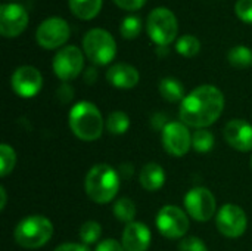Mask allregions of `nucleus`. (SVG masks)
Here are the masks:
<instances>
[{"label": "nucleus", "instance_id": "f257e3e1", "mask_svg": "<svg viewBox=\"0 0 252 251\" xmlns=\"http://www.w3.org/2000/svg\"><path fill=\"white\" fill-rule=\"evenodd\" d=\"M224 109V96L220 89L204 84L193 89L180 104V120L186 126L205 129L214 124Z\"/></svg>", "mask_w": 252, "mask_h": 251}, {"label": "nucleus", "instance_id": "f03ea898", "mask_svg": "<svg viewBox=\"0 0 252 251\" xmlns=\"http://www.w3.org/2000/svg\"><path fill=\"white\" fill-rule=\"evenodd\" d=\"M120 175L109 164H96L93 166L84 180V188L87 197L96 204L111 203L120 189Z\"/></svg>", "mask_w": 252, "mask_h": 251}, {"label": "nucleus", "instance_id": "7ed1b4c3", "mask_svg": "<svg viewBox=\"0 0 252 251\" xmlns=\"http://www.w3.org/2000/svg\"><path fill=\"white\" fill-rule=\"evenodd\" d=\"M71 132L81 141L92 142L102 136L105 121L99 108L87 101L75 104L68 114Z\"/></svg>", "mask_w": 252, "mask_h": 251}, {"label": "nucleus", "instance_id": "20e7f679", "mask_svg": "<svg viewBox=\"0 0 252 251\" xmlns=\"http://www.w3.org/2000/svg\"><path fill=\"white\" fill-rule=\"evenodd\" d=\"M53 235V225L52 222L40 215H32L22 219L13 232L15 241L18 246L35 250L46 246Z\"/></svg>", "mask_w": 252, "mask_h": 251}, {"label": "nucleus", "instance_id": "39448f33", "mask_svg": "<svg viewBox=\"0 0 252 251\" xmlns=\"http://www.w3.org/2000/svg\"><path fill=\"white\" fill-rule=\"evenodd\" d=\"M83 50L94 65H108L117 55V43L103 28H92L83 38Z\"/></svg>", "mask_w": 252, "mask_h": 251}, {"label": "nucleus", "instance_id": "423d86ee", "mask_svg": "<svg viewBox=\"0 0 252 251\" xmlns=\"http://www.w3.org/2000/svg\"><path fill=\"white\" fill-rule=\"evenodd\" d=\"M146 31L157 46H168L177 37L179 22L176 15L167 7L154 9L146 19Z\"/></svg>", "mask_w": 252, "mask_h": 251}, {"label": "nucleus", "instance_id": "0eeeda50", "mask_svg": "<svg viewBox=\"0 0 252 251\" xmlns=\"http://www.w3.org/2000/svg\"><path fill=\"white\" fill-rule=\"evenodd\" d=\"M159 234L168 240L185 238L189 231V217L177 206H164L155 219Z\"/></svg>", "mask_w": 252, "mask_h": 251}, {"label": "nucleus", "instance_id": "6e6552de", "mask_svg": "<svg viewBox=\"0 0 252 251\" xmlns=\"http://www.w3.org/2000/svg\"><path fill=\"white\" fill-rule=\"evenodd\" d=\"M185 209L198 222H208L216 215V197L208 188L196 186L185 195Z\"/></svg>", "mask_w": 252, "mask_h": 251}, {"label": "nucleus", "instance_id": "1a4fd4ad", "mask_svg": "<svg viewBox=\"0 0 252 251\" xmlns=\"http://www.w3.org/2000/svg\"><path fill=\"white\" fill-rule=\"evenodd\" d=\"M69 36H71V30L68 22L59 16H52L44 19L38 25L35 33L37 43L47 50L63 46L68 41Z\"/></svg>", "mask_w": 252, "mask_h": 251}, {"label": "nucleus", "instance_id": "9d476101", "mask_svg": "<svg viewBox=\"0 0 252 251\" xmlns=\"http://www.w3.org/2000/svg\"><path fill=\"white\" fill-rule=\"evenodd\" d=\"M83 68L84 56L77 46H65L53 58V72L63 83L77 78Z\"/></svg>", "mask_w": 252, "mask_h": 251}, {"label": "nucleus", "instance_id": "9b49d317", "mask_svg": "<svg viewBox=\"0 0 252 251\" xmlns=\"http://www.w3.org/2000/svg\"><path fill=\"white\" fill-rule=\"evenodd\" d=\"M164 149L173 157H183L192 146V135L188 126L182 121H170L161 130Z\"/></svg>", "mask_w": 252, "mask_h": 251}, {"label": "nucleus", "instance_id": "f8f14e48", "mask_svg": "<svg viewBox=\"0 0 252 251\" xmlns=\"http://www.w3.org/2000/svg\"><path fill=\"white\" fill-rule=\"evenodd\" d=\"M216 225L221 235L227 238H239L245 234L248 217L236 204H224L216 215Z\"/></svg>", "mask_w": 252, "mask_h": 251}, {"label": "nucleus", "instance_id": "ddd939ff", "mask_svg": "<svg viewBox=\"0 0 252 251\" xmlns=\"http://www.w3.org/2000/svg\"><path fill=\"white\" fill-rule=\"evenodd\" d=\"M28 25V12L18 3L1 4L0 7V34L12 38L18 37Z\"/></svg>", "mask_w": 252, "mask_h": 251}, {"label": "nucleus", "instance_id": "4468645a", "mask_svg": "<svg viewBox=\"0 0 252 251\" xmlns=\"http://www.w3.org/2000/svg\"><path fill=\"white\" fill-rule=\"evenodd\" d=\"M10 86L13 92L21 98L35 96L43 86V77L40 71L31 65H22L15 70L10 78Z\"/></svg>", "mask_w": 252, "mask_h": 251}, {"label": "nucleus", "instance_id": "2eb2a0df", "mask_svg": "<svg viewBox=\"0 0 252 251\" xmlns=\"http://www.w3.org/2000/svg\"><path fill=\"white\" fill-rule=\"evenodd\" d=\"M224 139L236 151L241 152H248L252 151V124L242 120V118H235L230 120L224 126Z\"/></svg>", "mask_w": 252, "mask_h": 251}, {"label": "nucleus", "instance_id": "dca6fc26", "mask_svg": "<svg viewBox=\"0 0 252 251\" xmlns=\"http://www.w3.org/2000/svg\"><path fill=\"white\" fill-rule=\"evenodd\" d=\"M151 229L142 222L127 223L123 232V247L126 251H148L151 246Z\"/></svg>", "mask_w": 252, "mask_h": 251}, {"label": "nucleus", "instance_id": "f3484780", "mask_svg": "<svg viewBox=\"0 0 252 251\" xmlns=\"http://www.w3.org/2000/svg\"><path fill=\"white\" fill-rule=\"evenodd\" d=\"M106 80L109 81L111 86L127 90V89H133L134 86H137L140 75H139V71L133 65L120 62V64L112 65L108 70Z\"/></svg>", "mask_w": 252, "mask_h": 251}, {"label": "nucleus", "instance_id": "a211bd4d", "mask_svg": "<svg viewBox=\"0 0 252 251\" xmlns=\"http://www.w3.org/2000/svg\"><path fill=\"white\" fill-rule=\"evenodd\" d=\"M139 182L142 188L149 192L159 191L165 183V172L158 163H148L140 170Z\"/></svg>", "mask_w": 252, "mask_h": 251}, {"label": "nucleus", "instance_id": "6ab92c4d", "mask_svg": "<svg viewBox=\"0 0 252 251\" xmlns=\"http://www.w3.org/2000/svg\"><path fill=\"white\" fill-rule=\"evenodd\" d=\"M102 1L103 0H68L69 10L83 21L93 19L100 12Z\"/></svg>", "mask_w": 252, "mask_h": 251}, {"label": "nucleus", "instance_id": "aec40b11", "mask_svg": "<svg viewBox=\"0 0 252 251\" xmlns=\"http://www.w3.org/2000/svg\"><path fill=\"white\" fill-rule=\"evenodd\" d=\"M159 93L167 102L171 104L183 102V99L186 98L183 84L173 77H165L159 81Z\"/></svg>", "mask_w": 252, "mask_h": 251}, {"label": "nucleus", "instance_id": "412c9836", "mask_svg": "<svg viewBox=\"0 0 252 251\" xmlns=\"http://www.w3.org/2000/svg\"><path fill=\"white\" fill-rule=\"evenodd\" d=\"M227 61L232 67L238 70H245L252 67V50L247 46H235L227 53Z\"/></svg>", "mask_w": 252, "mask_h": 251}, {"label": "nucleus", "instance_id": "4be33fe9", "mask_svg": "<svg viewBox=\"0 0 252 251\" xmlns=\"http://www.w3.org/2000/svg\"><path fill=\"white\" fill-rule=\"evenodd\" d=\"M130 127V117L124 111H114L108 115L106 120V130L114 135L120 136L124 135Z\"/></svg>", "mask_w": 252, "mask_h": 251}, {"label": "nucleus", "instance_id": "5701e85b", "mask_svg": "<svg viewBox=\"0 0 252 251\" xmlns=\"http://www.w3.org/2000/svg\"><path fill=\"white\" fill-rule=\"evenodd\" d=\"M112 212H114L115 219H118L120 222L131 223V222H134L137 210H136L134 203L130 198H120V200L115 201Z\"/></svg>", "mask_w": 252, "mask_h": 251}, {"label": "nucleus", "instance_id": "b1692460", "mask_svg": "<svg viewBox=\"0 0 252 251\" xmlns=\"http://www.w3.org/2000/svg\"><path fill=\"white\" fill-rule=\"evenodd\" d=\"M192 146L196 152H210L214 148V135L207 129H198L192 135Z\"/></svg>", "mask_w": 252, "mask_h": 251}, {"label": "nucleus", "instance_id": "393cba45", "mask_svg": "<svg viewBox=\"0 0 252 251\" xmlns=\"http://www.w3.org/2000/svg\"><path fill=\"white\" fill-rule=\"evenodd\" d=\"M176 50L185 58H193L201 50V41L190 34L182 36L176 43Z\"/></svg>", "mask_w": 252, "mask_h": 251}, {"label": "nucleus", "instance_id": "a878e982", "mask_svg": "<svg viewBox=\"0 0 252 251\" xmlns=\"http://www.w3.org/2000/svg\"><path fill=\"white\" fill-rule=\"evenodd\" d=\"M78 237L83 241L84 246H92L94 243H97L102 237V226L94 222V220H89L84 222L78 231Z\"/></svg>", "mask_w": 252, "mask_h": 251}, {"label": "nucleus", "instance_id": "bb28decb", "mask_svg": "<svg viewBox=\"0 0 252 251\" xmlns=\"http://www.w3.org/2000/svg\"><path fill=\"white\" fill-rule=\"evenodd\" d=\"M15 164H16L15 149L7 143H1L0 145V175H1V178H6L9 173H12V170L15 169Z\"/></svg>", "mask_w": 252, "mask_h": 251}, {"label": "nucleus", "instance_id": "cd10ccee", "mask_svg": "<svg viewBox=\"0 0 252 251\" xmlns=\"http://www.w3.org/2000/svg\"><path fill=\"white\" fill-rule=\"evenodd\" d=\"M140 30H142V19L136 15L126 16L121 22V27H120L121 36L127 40L136 38L140 34Z\"/></svg>", "mask_w": 252, "mask_h": 251}, {"label": "nucleus", "instance_id": "c85d7f7f", "mask_svg": "<svg viewBox=\"0 0 252 251\" xmlns=\"http://www.w3.org/2000/svg\"><path fill=\"white\" fill-rule=\"evenodd\" d=\"M179 251H208V249L201 238L185 237L179 243Z\"/></svg>", "mask_w": 252, "mask_h": 251}, {"label": "nucleus", "instance_id": "c756f323", "mask_svg": "<svg viewBox=\"0 0 252 251\" xmlns=\"http://www.w3.org/2000/svg\"><path fill=\"white\" fill-rule=\"evenodd\" d=\"M235 12L242 22L252 24V0H238Z\"/></svg>", "mask_w": 252, "mask_h": 251}, {"label": "nucleus", "instance_id": "7c9ffc66", "mask_svg": "<svg viewBox=\"0 0 252 251\" xmlns=\"http://www.w3.org/2000/svg\"><path fill=\"white\" fill-rule=\"evenodd\" d=\"M94 251H126L123 244L118 243L117 240H112V238H106L103 241H100L96 247Z\"/></svg>", "mask_w": 252, "mask_h": 251}, {"label": "nucleus", "instance_id": "2f4dec72", "mask_svg": "<svg viewBox=\"0 0 252 251\" xmlns=\"http://www.w3.org/2000/svg\"><path fill=\"white\" fill-rule=\"evenodd\" d=\"M112 1L124 10H139L146 3V0H112Z\"/></svg>", "mask_w": 252, "mask_h": 251}, {"label": "nucleus", "instance_id": "473e14b6", "mask_svg": "<svg viewBox=\"0 0 252 251\" xmlns=\"http://www.w3.org/2000/svg\"><path fill=\"white\" fill-rule=\"evenodd\" d=\"M56 95H58V98H59V101H61L62 104H68V102L72 101V98H74V87L69 86L68 83H63L62 86H59Z\"/></svg>", "mask_w": 252, "mask_h": 251}, {"label": "nucleus", "instance_id": "72a5a7b5", "mask_svg": "<svg viewBox=\"0 0 252 251\" xmlns=\"http://www.w3.org/2000/svg\"><path fill=\"white\" fill-rule=\"evenodd\" d=\"M55 251H90L84 244H75V243H65L58 246Z\"/></svg>", "mask_w": 252, "mask_h": 251}, {"label": "nucleus", "instance_id": "f704fd0d", "mask_svg": "<svg viewBox=\"0 0 252 251\" xmlns=\"http://www.w3.org/2000/svg\"><path fill=\"white\" fill-rule=\"evenodd\" d=\"M133 172H134V169L128 163H124V164H121L118 167V175H120L121 179H130L133 176Z\"/></svg>", "mask_w": 252, "mask_h": 251}, {"label": "nucleus", "instance_id": "c9c22d12", "mask_svg": "<svg viewBox=\"0 0 252 251\" xmlns=\"http://www.w3.org/2000/svg\"><path fill=\"white\" fill-rule=\"evenodd\" d=\"M96 78H97V71L94 70V67L87 68L86 72H84V81H86L87 84H93V83L96 81Z\"/></svg>", "mask_w": 252, "mask_h": 251}, {"label": "nucleus", "instance_id": "e433bc0d", "mask_svg": "<svg viewBox=\"0 0 252 251\" xmlns=\"http://www.w3.org/2000/svg\"><path fill=\"white\" fill-rule=\"evenodd\" d=\"M0 197H1V200H0V210H4V207H6V201H7L4 186H1V188H0Z\"/></svg>", "mask_w": 252, "mask_h": 251}, {"label": "nucleus", "instance_id": "4c0bfd02", "mask_svg": "<svg viewBox=\"0 0 252 251\" xmlns=\"http://www.w3.org/2000/svg\"><path fill=\"white\" fill-rule=\"evenodd\" d=\"M157 52L159 53V56H167L168 55V46H158V49H157Z\"/></svg>", "mask_w": 252, "mask_h": 251}, {"label": "nucleus", "instance_id": "58836bf2", "mask_svg": "<svg viewBox=\"0 0 252 251\" xmlns=\"http://www.w3.org/2000/svg\"><path fill=\"white\" fill-rule=\"evenodd\" d=\"M251 167H252V158H251Z\"/></svg>", "mask_w": 252, "mask_h": 251}, {"label": "nucleus", "instance_id": "ea45409f", "mask_svg": "<svg viewBox=\"0 0 252 251\" xmlns=\"http://www.w3.org/2000/svg\"><path fill=\"white\" fill-rule=\"evenodd\" d=\"M10 1H12V0H10Z\"/></svg>", "mask_w": 252, "mask_h": 251}]
</instances>
